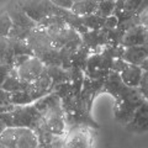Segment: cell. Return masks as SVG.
<instances>
[{"instance_id": "cell-20", "label": "cell", "mask_w": 148, "mask_h": 148, "mask_svg": "<svg viewBox=\"0 0 148 148\" xmlns=\"http://www.w3.org/2000/svg\"><path fill=\"white\" fill-rule=\"evenodd\" d=\"M11 29H12V22L10 16L8 15V12L1 14L0 15V38L1 37H8Z\"/></svg>"}, {"instance_id": "cell-2", "label": "cell", "mask_w": 148, "mask_h": 148, "mask_svg": "<svg viewBox=\"0 0 148 148\" xmlns=\"http://www.w3.org/2000/svg\"><path fill=\"white\" fill-rule=\"evenodd\" d=\"M34 105L40 111L46 128L54 136H64L67 126L66 114L62 108L61 98L52 91L42 96L41 99L36 100Z\"/></svg>"}, {"instance_id": "cell-21", "label": "cell", "mask_w": 148, "mask_h": 148, "mask_svg": "<svg viewBox=\"0 0 148 148\" xmlns=\"http://www.w3.org/2000/svg\"><path fill=\"white\" fill-rule=\"evenodd\" d=\"M138 90H140L142 98L145 100H148V72H143L141 83L138 85Z\"/></svg>"}, {"instance_id": "cell-29", "label": "cell", "mask_w": 148, "mask_h": 148, "mask_svg": "<svg viewBox=\"0 0 148 148\" xmlns=\"http://www.w3.org/2000/svg\"><path fill=\"white\" fill-rule=\"evenodd\" d=\"M122 1H127V0H122Z\"/></svg>"}, {"instance_id": "cell-12", "label": "cell", "mask_w": 148, "mask_h": 148, "mask_svg": "<svg viewBox=\"0 0 148 148\" xmlns=\"http://www.w3.org/2000/svg\"><path fill=\"white\" fill-rule=\"evenodd\" d=\"M148 43V29L140 24L130 27L125 31L123 37L121 40V46L123 48L132 47V46H140Z\"/></svg>"}, {"instance_id": "cell-17", "label": "cell", "mask_w": 148, "mask_h": 148, "mask_svg": "<svg viewBox=\"0 0 148 148\" xmlns=\"http://www.w3.org/2000/svg\"><path fill=\"white\" fill-rule=\"evenodd\" d=\"M46 71H47L48 75L51 77L53 83V86L61 83L71 82V74H69L68 69H64L61 66H46Z\"/></svg>"}, {"instance_id": "cell-19", "label": "cell", "mask_w": 148, "mask_h": 148, "mask_svg": "<svg viewBox=\"0 0 148 148\" xmlns=\"http://www.w3.org/2000/svg\"><path fill=\"white\" fill-rule=\"evenodd\" d=\"M32 103H34V99L31 98V95L26 90L11 92V104L14 105L22 106V105H29Z\"/></svg>"}, {"instance_id": "cell-8", "label": "cell", "mask_w": 148, "mask_h": 148, "mask_svg": "<svg viewBox=\"0 0 148 148\" xmlns=\"http://www.w3.org/2000/svg\"><path fill=\"white\" fill-rule=\"evenodd\" d=\"M6 12L11 18L12 27L16 29V30H20V31H24V32L30 34V32L37 26L36 22L26 15V12L20 8L18 4L10 5Z\"/></svg>"}, {"instance_id": "cell-15", "label": "cell", "mask_w": 148, "mask_h": 148, "mask_svg": "<svg viewBox=\"0 0 148 148\" xmlns=\"http://www.w3.org/2000/svg\"><path fill=\"white\" fill-rule=\"evenodd\" d=\"M99 0H79L74 1L71 11L78 16H88L96 12Z\"/></svg>"}, {"instance_id": "cell-27", "label": "cell", "mask_w": 148, "mask_h": 148, "mask_svg": "<svg viewBox=\"0 0 148 148\" xmlns=\"http://www.w3.org/2000/svg\"><path fill=\"white\" fill-rule=\"evenodd\" d=\"M140 67L143 69V72H148V57L145 59V61H143V63L141 64Z\"/></svg>"}, {"instance_id": "cell-28", "label": "cell", "mask_w": 148, "mask_h": 148, "mask_svg": "<svg viewBox=\"0 0 148 148\" xmlns=\"http://www.w3.org/2000/svg\"><path fill=\"white\" fill-rule=\"evenodd\" d=\"M5 128H6V126H5V123H4L1 120H0V136H1V133L5 131Z\"/></svg>"}, {"instance_id": "cell-18", "label": "cell", "mask_w": 148, "mask_h": 148, "mask_svg": "<svg viewBox=\"0 0 148 148\" xmlns=\"http://www.w3.org/2000/svg\"><path fill=\"white\" fill-rule=\"evenodd\" d=\"M115 6H116V1L115 0H99V5L95 14L105 18L110 15H112Z\"/></svg>"}, {"instance_id": "cell-22", "label": "cell", "mask_w": 148, "mask_h": 148, "mask_svg": "<svg viewBox=\"0 0 148 148\" xmlns=\"http://www.w3.org/2000/svg\"><path fill=\"white\" fill-rule=\"evenodd\" d=\"M11 105V92L0 88V108Z\"/></svg>"}, {"instance_id": "cell-3", "label": "cell", "mask_w": 148, "mask_h": 148, "mask_svg": "<svg viewBox=\"0 0 148 148\" xmlns=\"http://www.w3.org/2000/svg\"><path fill=\"white\" fill-rule=\"evenodd\" d=\"M0 120L6 127H24L30 128L34 132L42 125V116L34 103L22 106L14 105L12 110L0 112Z\"/></svg>"}, {"instance_id": "cell-5", "label": "cell", "mask_w": 148, "mask_h": 148, "mask_svg": "<svg viewBox=\"0 0 148 148\" xmlns=\"http://www.w3.org/2000/svg\"><path fill=\"white\" fill-rule=\"evenodd\" d=\"M18 5L36 24H40L45 17L49 15L62 16V12L64 10V9L53 5L49 0H22L18 3Z\"/></svg>"}, {"instance_id": "cell-25", "label": "cell", "mask_w": 148, "mask_h": 148, "mask_svg": "<svg viewBox=\"0 0 148 148\" xmlns=\"http://www.w3.org/2000/svg\"><path fill=\"white\" fill-rule=\"evenodd\" d=\"M53 5L61 8V9H66V10H71L73 6V0H49Z\"/></svg>"}, {"instance_id": "cell-10", "label": "cell", "mask_w": 148, "mask_h": 148, "mask_svg": "<svg viewBox=\"0 0 148 148\" xmlns=\"http://www.w3.org/2000/svg\"><path fill=\"white\" fill-rule=\"evenodd\" d=\"M105 79H91V78L86 77L84 74V80H83V86H82L79 98L83 100V103L88 106L89 110L91 109V104L96 98V95L103 91Z\"/></svg>"}, {"instance_id": "cell-13", "label": "cell", "mask_w": 148, "mask_h": 148, "mask_svg": "<svg viewBox=\"0 0 148 148\" xmlns=\"http://www.w3.org/2000/svg\"><path fill=\"white\" fill-rule=\"evenodd\" d=\"M147 57H148V43L123 48V53L121 56V58L125 62H127L128 64H135V66H141Z\"/></svg>"}, {"instance_id": "cell-9", "label": "cell", "mask_w": 148, "mask_h": 148, "mask_svg": "<svg viewBox=\"0 0 148 148\" xmlns=\"http://www.w3.org/2000/svg\"><path fill=\"white\" fill-rule=\"evenodd\" d=\"M26 91L31 95V98L34 99V103L36 100L41 99L42 96L49 94L53 91V83L51 77L48 75L47 71L45 69V72L41 75L35 79L32 83H29L26 88Z\"/></svg>"}, {"instance_id": "cell-24", "label": "cell", "mask_w": 148, "mask_h": 148, "mask_svg": "<svg viewBox=\"0 0 148 148\" xmlns=\"http://www.w3.org/2000/svg\"><path fill=\"white\" fill-rule=\"evenodd\" d=\"M137 18H138V24L145 26L146 29H148V6L142 9V10L137 14Z\"/></svg>"}, {"instance_id": "cell-4", "label": "cell", "mask_w": 148, "mask_h": 148, "mask_svg": "<svg viewBox=\"0 0 148 148\" xmlns=\"http://www.w3.org/2000/svg\"><path fill=\"white\" fill-rule=\"evenodd\" d=\"M0 145L5 148H37L38 137L30 128L6 127L0 136Z\"/></svg>"}, {"instance_id": "cell-11", "label": "cell", "mask_w": 148, "mask_h": 148, "mask_svg": "<svg viewBox=\"0 0 148 148\" xmlns=\"http://www.w3.org/2000/svg\"><path fill=\"white\" fill-rule=\"evenodd\" d=\"M126 130L133 133L148 132V100H143L136 109L132 119L126 125Z\"/></svg>"}, {"instance_id": "cell-23", "label": "cell", "mask_w": 148, "mask_h": 148, "mask_svg": "<svg viewBox=\"0 0 148 148\" xmlns=\"http://www.w3.org/2000/svg\"><path fill=\"white\" fill-rule=\"evenodd\" d=\"M119 26V20L115 15H110L108 17H105V24H104V29L106 30H112L116 29Z\"/></svg>"}, {"instance_id": "cell-16", "label": "cell", "mask_w": 148, "mask_h": 148, "mask_svg": "<svg viewBox=\"0 0 148 148\" xmlns=\"http://www.w3.org/2000/svg\"><path fill=\"white\" fill-rule=\"evenodd\" d=\"M27 88V83H24L20 78H18L16 69L12 68L10 73L6 75L5 80H4L1 89L6 90L9 92H15V91H20V90H26Z\"/></svg>"}, {"instance_id": "cell-7", "label": "cell", "mask_w": 148, "mask_h": 148, "mask_svg": "<svg viewBox=\"0 0 148 148\" xmlns=\"http://www.w3.org/2000/svg\"><path fill=\"white\" fill-rule=\"evenodd\" d=\"M15 69L18 78L24 83L29 84V83H32L35 79H37L45 72L46 66L41 59L35 57V56H30L24 63H21Z\"/></svg>"}, {"instance_id": "cell-1", "label": "cell", "mask_w": 148, "mask_h": 148, "mask_svg": "<svg viewBox=\"0 0 148 148\" xmlns=\"http://www.w3.org/2000/svg\"><path fill=\"white\" fill-rule=\"evenodd\" d=\"M103 91L109 92L115 98L114 115L116 121L126 126L132 119L136 109L145 100L142 98L138 88L127 86L122 82L120 74L116 72H110L104 82Z\"/></svg>"}, {"instance_id": "cell-14", "label": "cell", "mask_w": 148, "mask_h": 148, "mask_svg": "<svg viewBox=\"0 0 148 148\" xmlns=\"http://www.w3.org/2000/svg\"><path fill=\"white\" fill-rule=\"evenodd\" d=\"M121 77L122 82L126 84L127 86L131 88H138L143 75V69L140 66H135V64H127L125 69L119 73Z\"/></svg>"}, {"instance_id": "cell-6", "label": "cell", "mask_w": 148, "mask_h": 148, "mask_svg": "<svg viewBox=\"0 0 148 148\" xmlns=\"http://www.w3.org/2000/svg\"><path fill=\"white\" fill-rule=\"evenodd\" d=\"M64 148H94L95 130L89 126H74L64 133Z\"/></svg>"}, {"instance_id": "cell-26", "label": "cell", "mask_w": 148, "mask_h": 148, "mask_svg": "<svg viewBox=\"0 0 148 148\" xmlns=\"http://www.w3.org/2000/svg\"><path fill=\"white\" fill-rule=\"evenodd\" d=\"M14 67L12 66H9V64H0V88H1L4 80H5V78L10 71Z\"/></svg>"}]
</instances>
